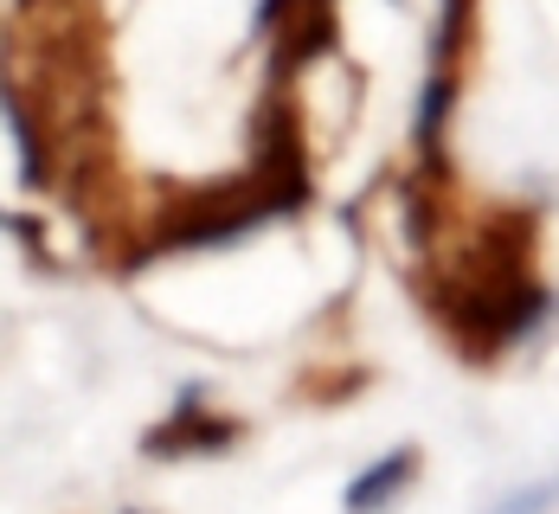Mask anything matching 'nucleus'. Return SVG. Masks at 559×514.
<instances>
[{
    "mask_svg": "<svg viewBox=\"0 0 559 514\" xmlns=\"http://www.w3.org/2000/svg\"><path fill=\"white\" fill-rule=\"evenodd\" d=\"M554 495H559L554 482H540V489H527V495H514V502H502L496 514H540L547 502H554Z\"/></svg>",
    "mask_w": 559,
    "mask_h": 514,
    "instance_id": "f03ea898",
    "label": "nucleus"
},
{
    "mask_svg": "<svg viewBox=\"0 0 559 514\" xmlns=\"http://www.w3.org/2000/svg\"><path fill=\"white\" fill-rule=\"evenodd\" d=\"M405 476H412V457H386L380 469H373V476H367V482H354V495H347V502H354V514L380 509V502H386V495L399 489V482H405Z\"/></svg>",
    "mask_w": 559,
    "mask_h": 514,
    "instance_id": "f257e3e1",
    "label": "nucleus"
}]
</instances>
